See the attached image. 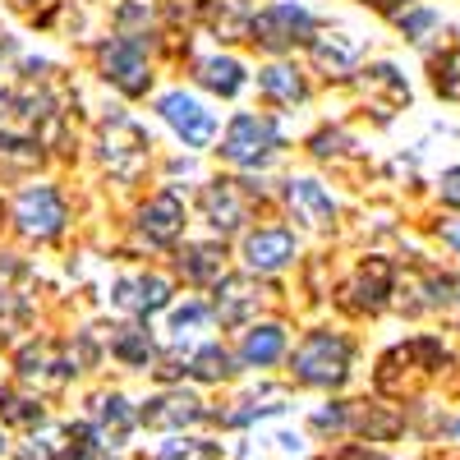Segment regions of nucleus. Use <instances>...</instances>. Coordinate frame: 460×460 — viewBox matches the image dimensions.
<instances>
[{"instance_id": "1", "label": "nucleus", "mask_w": 460, "mask_h": 460, "mask_svg": "<svg viewBox=\"0 0 460 460\" xmlns=\"http://www.w3.org/2000/svg\"><path fill=\"white\" fill-rule=\"evenodd\" d=\"M295 377L304 387H341L350 377V345L332 332H309L295 350Z\"/></svg>"}, {"instance_id": "2", "label": "nucleus", "mask_w": 460, "mask_h": 460, "mask_svg": "<svg viewBox=\"0 0 460 460\" xmlns=\"http://www.w3.org/2000/svg\"><path fill=\"white\" fill-rule=\"evenodd\" d=\"M147 152H152V138L129 120V115H111L102 125V162L111 166L115 180H138L143 166H147Z\"/></svg>"}, {"instance_id": "3", "label": "nucleus", "mask_w": 460, "mask_h": 460, "mask_svg": "<svg viewBox=\"0 0 460 460\" xmlns=\"http://www.w3.org/2000/svg\"><path fill=\"white\" fill-rule=\"evenodd\" d=\"M203 419H208V405L194 392H162L138 410L143 429H157V433H171V438H180L184 429H199Z\"/></svg>"}, {"instance_id": "4", "label": "nucleus", "mask_w": 460, "mask_h": 460, "mask_svg": "<svg viewBox=\"0 0 460 460\" xmlns=\"http://www.w3.org/2000/svg\"><path fill=\"white\" fill-rule=\"evenodd\" d=\"M277 147V129L272 120H258V115H235L221 138V157L235 166H262Z\"/></svg>"}, {"instance_id": "5", "label": "nucleus", "mask_w": 460, "mask_h": 460, "mask_svg": "<svg viewBox=\"0 0 460 460\" xmlns=\"http://www.w3.org/2000/svg\"><path fill=\"white\" fill-rule=\"evenodd\" d=\"M253 42H262L267 51H286L295 42H314V19L304 5H272L253 19Z\"/></svg>"}, {"instance_id": "6", "label": "nucleus", "mask_w": 460, "mask_h": 460, "mask_svg": "<svg viewBox=\"0 0 460 460\" xmlns=\"http://www.w3.org/2000/svg\"><path fill=\"white\" fill-rule=\"evenodd\" d=\"M157 111H162V120L184 138V147H208L212 134H217L212 111H208L199 97H189V93H166Z\"/></svg>"}, {"instance_id": "7", "label": "nucleus", "mask_w": 460, "mask_h": 460, "mask_svg": "<svg viewBox=\"0 0 460 460\" xmlns=\"http://www.w3.org/2000/svg\"><path fill=\"white\" fill-rule=\"evenodd\" d=\"M14 221L23 235H37V240H51L56 230L65 226V203L51 184H32L19 194V208H14Z\"/></svg>"}, {"instance_id": "8", "label": "nucleus", "mask_w": 460, "mask_h": 460, "mask_svg": "<svg viewBox=\"0 0 460 460\" xmlns=\"http://www.w3.org/2000/svg\"><path fill=\"white\" fill-rule=\"evenodd\" d=\"M249 203H253V189L244 180H212L203 189V212L221 235H230V230H240L249 221Z\"/></svg>"}, {"instance_id": "9", "label": "nucleus", "mask_w": 460, "mask_h": 460, "mask_svg": "<svg viewBox=\"0 0 460 460\" xmlns=\"http://www.w3.org/2000/svg\"><path fill=\"white\" fill-rule=\"evenodd\" d=\"M102 69H106V79L120 88L125 97H138L147 93V60H143V47L134 42V37H120V42H111L102 51Z\"/></svg>"}, {"instance_id": "10", "label": "nucleus", "mask_w": 460, "mask_h": 460, "mask_svg": "<svg viewBox=\"0 0 460 460\" xmlns=\"http://www.w3.org/2000/svg\"><path fill=\"white\" fill-rule=\"evenodd\" d=\"M93 429H97V438H102V451L111 456V451H120V447L134 438L138 410H129V401H125L120 392H111V396H102L97 410H93Z\"/></svg>"}, {"instance_id": "11", "label": "nucleus", "mask_w": 460, "mask_h": 460, "mask_svg": "<svg viewBox=\"0 0 460 460\" xmlns=\"http://www.w3.org/2000/svg\"><path fill=\"white\" fill-rule=\"evenodd\" d=\"M74 373H79V368H74V359L56 355L51 345H28V350L19 355V377L28 382V387L56 392V387H65Z\"/></svg>"}, {"instance_id": "12", "label": "nucleus", "mask_w": 460, "mask_h": 460, "mask_svg": "<svg viewBox=\"0 0 460 460\" xmlns=\"http://www.w3.org/2000/svg\"><path fill=\"white\" fill-rule=\"evenodd\" d=\"M111 299H115V309L152 318V314H162L166 304H171V281H162V277H129V281L115 286Z\"/></svg>"}, {"instance_id": "13", "label": "nucleus", "mask_w": 460, "mask_h": 460, "mask_svg": "<svg viewBox=\"0 0 460 460\" xmlns=\"http://www.w3.org/2000/svg\"><path fill=\"white\" fill-rule=\"evenodd\" d=\"M286 203L295 212V221H304L309 230H327L336 208H332V194L318 184V180H290L286 184Z\"/></svg>"}, {"instance_id": "14", "label": "nucleus", "mask_w": 460, "mask_h": 460, "mask_svg": "<svg viewBox=\"0 0 460 460\" xmlns=\"http://www.w3.org/2000/svg\"><path fill=\"white\" fill-rule=\"evenodd\" d=\"M359 56H364V37L345 32V28L314 37V60H318V69L336 74V79H341V74H350V69L359 65Z\"/></svg>"}, {"instance_id": "15", "label": "nucleus", "mask_w": 460, "mask_h": 460, "mask_svg": "<svg viewBox=\"0 0 460 460\" xmlns=\"http://www.w3.org/2000/svg\"><path fill=\"white\" fill-rule=\"evenodd\" d=\"M138 226H143V235H147L152 244H175V240H180V230H184V203H180L175 194L147 199Z\"/></svg>"}, {"instance_id": "16", "label": "nucleus", "mask_w": 460, "mask_h": 460, "mask_svg": "<svg viewBox=\"0 0 460 460\" xmlns=\"http://www.w3.org/2000/svg\"><path fill=\"white\" fill-rule=\"evenodd\" d=\"M290 258H295L290 230H253V235L244 240V262L253 267V272H277V267H286Z\"/></svg>"}, {"instance_id": "17", "label": "nucleus", "mask_w": 460, "mask_h": 460, "mask_svg": "<svg viewBox=\"0 0 460 460\" xmlns=\"http://www.w3.org/2000/svg\"><path fill=\"white\" fill-rule=\"evenodd\" d=\"M304 451H309V442L295 429H258L253 442L244 447L249 460H299Z\"/></svg>"}, {"instance_id": "18", "label": "nucleus", "mask_w": 460, "mask_h": 460, "mask_svg": "<svg viewBox=\"0 0 460 460\" xmlns=\"http://www.w3.org/2000/svg\"><path fill=\"white\" fill-rule=\"evenodd\" d=\"M253 304H258V290H253L244 277H226V281L217 286V314H221V323H226V327L244 323Z\"/></svg>"}, {"instance_id": "19", "label": "nucleus", "mask_w": 460, "mask_h": 460, "mask_svg": "<svg viewBox=\"0 0 460 460\" xmlns=\"http://www.w3.org/2000/svg\"><path fill=\"white\" fill-rule=\"evenodd\" d=\"M281 350H286V332H281L277 323H267V327H253V332H244V345H240L244 364H253V368L277 364V359H281Z\"/></svg>"}, {"instance_id": "20", "label": "nucleus", "mask_w": 460, "mask_h": 460, "mask_svg": "<svg viewBox=\"0 0 460 460\" xmlns=\"http://www.w3.org/2000/svg\"><path fill=\"white\" fill-rule=\"evenodd\" d=\"M221 258H226L221 244H189V249L180 253V272H184V281L208 286V281L221 277Z\"/></svg>"}, {"instance_id": "21", "label": "nucleus", "mask_w": 460, "mask_h": 460, "mask_svg": "<svg viewBox=\"0 0 460 460\" xmlns=\"http://www.w3.org/2000/svg\"><path fill=\"white\" fill-rule=\"evenodd\" d=\"M199 84L221 93V97H235L244 88V69H240V60H230V56H212V60L199 65Z\"/></svg>"}, {"instance_id": "22", "label": "nucleus", "mask_w": 460, "mask_h": 460, "mask_svg": "<svg viewBox=\"0 0 460 460\" xmlns=\"http://www.w3.org/2000/svg\"><path fill=\"white\" fill-rule=\"evenodd\" d=\"M387 290H392V262H387V258H368V262L359 267V277H355V295H359V304L377 309V304L387 299Z\"/></svg>"}, {"instance_id": "23", "label": "nucleus", "mask_w": 460, "mask_h": 460, "mask_svg": "<svg viewBox=\"0 0 460 460\" xmlns=\"http://www.w3.org/2000/svg\"><path fill=\"white\" fill-rule=\"evenodd\" d=\"M42 405H37L32 396H19V392H0V429H28V433H37L42 429Z\"/></svg>"}, {"instance_id": "24", "label": "nucleus", "mask_w": 460, "mask_h": 460, "mask_svg": "<svg viewBox=\"0 0 460 460\" xmlns=\"http://www.w3.org/2000/svg\"><path fill=\"white\" fill-rule=\"evenodd\" d=\"M152 460H221V442L212 438H166L157 451H152Z\"/></svg>"}, {"instance_id": "25", "label": "nucleus", "mask_w": 460, "mask_h": 460, "mask_svg": "<svg viewBox=\"0 0 460 460\" xmlns=\"http://www.w3.org/2000/svg\"><path fill=\"white\" fill-rule=\"evenodd\" d=\"M258 88L272 97V102H304V79L290 65H267L258 69Z\"/></svg>"}, {"instance_id": "26", "label": "nucleus", "mask_w": 460, "mask_h": 460, "mask_svg": "<svg viewBox=\"0 0 460 460\" xmlns=\"http://www.w3.org/2000/svg\"><path fill=\"white\" fill-rule=\"evenodd\" d=\"M281 410H286L281 396H267V401L249 396V401H240L235 410H226L221 424H226V429H253V424H262V419H272V414H281Z\"/></svg>"}, {"instance_id": "27", "label": "nucleus", "mask_w": 460, "mask_h": 460, "mask_svg": "<svg viewBox=\"0 0 460 460\" xmlns=\"http://www.w3.org/2000/svg\"><path fill=\"white\" fill-rule=\"evenodd\" d=\"M14 460H69L65 429H37V433H28V442L14 451Z\"/></svg>"}, {"instance_id": "28", "label": "nucleus", "mask_w": 460, "mask_h": 460, "mask_svg": "<svg viewBox=\"0 0 460 460\" xmlns=\"http://www.w3.org/2000/svg\"><path fill=\"white\" fill-rule=\"evenodd\" d=\"M189 373H194L199 382H221V377L235 373V368H230V355L221 350V345H203V350L189 359Z\"/></svg>"}, {"instance_id": "29", "label": "nucleus", "mask_w": 460, "mask_h": 460, "mask_svg": "<svg viewBox=\"0 0 460 460\" xmlns=\"http://www.w3.org/2000/svg\"><path fill=\"white\" fill-rule=\"evenodd\" d=\"M111 355L125 359V364H147V359H152V341H147L143 327H125L120 336L111 341Z\"/></svg>"}, {"instance_id": "30", "label": "nucleus", "mask_w": 460, "mask_h": 460, "mask_svg": "<svg viewBox=\"0 0 460 460\" xmlns=\"http://www.w3.org/2000/svg\"><path fill=\"white\" fill-rule=\"evenodd\" d=\"M433 84L442 97H460V51H447L433 60Z\"/></svg>"}, {"instance_id": "31", "label": "nucleus", "mask_w": 460, "mask_h": 460, "mask_svg": "<svg viewBox=\"0 0 460 460\" xmlns=\"http://www.w3.org/2000/svg\"><path fill=\"white\" fill-rule=\"evenodd\" d=\"M203 323H208V309H203V304H184V309L171 314V332H175L180 341H184L189 332H199Z\"/></svg>"}, {"instance_id": "32", "label": "nucleus", "mask_w": 460, "mask_h": 460, "mask_svg": "<svg viewBox=\"0 0 460 460\" xmlns=\"http://www.w3.org/2000/svg\"><path fill=\"white\" fill-rule=\"evenodd\" d=\"M314 460H387V456H382L377 447H364V442H341V447H332Z\"/></svg>"}, {"instance_id": "33", "label": "nucleus", "mask_w": 460, "mask_h": 460, "mask_svg": "<svg viewBox=\"0 0 460 460\" xmlns=\"http://www.w3.org/2000/svg\"><path fill=\"white\" fill-rule=\"evenodd\" d=\"M438 23L433 10H414V14H401V32L410 37V42H424V32Z\"/></svg>"}, {"instance_id": "34", "label": "nucleus", "mask_w": 460, "mask_h": 460, "mask_svg": "<svg viewBox=\"0 0 460 460\" xmlns=\"http://www.w3.org/2000/svg\"><path fill=\"white\" fill-rule=\"evenodd\" d=\"M345 143H350V138H345L341 129H323L314 138V152H318V157H332V152H345Z\"/></svg>"}, {"instance_id": "35", "label": "nucleus", "mask_w": 460, "mask_h": 460, "mask_svg": "<svg viewBox=\"0 0 460 460\" xmlns=\"http://www.w3.org/2000/svg\"><path fill=\"white\" fill-rule=\"evenodd\" d=\"M364 5H373V10H382V14H392V10L410 5V0H364Z\"/></svg>"}, {"instance_id": "36", "label": "nucleus", "mask_w": 460, "mask_h": 460, "mask_svg": "<svg viewBox=\"0 0 460 460\" xmlns=\"http://www.w3.org/2000/svg\"><path fill=\"white\" fill-rule=\"evenodd\" d=\"M447 199H451V203H460V171H451V175H447Z\"/></svg>"}, {"instance_id": "37", "label": "nucleus", "mask_w": 460, "mask_h": 460, "mask_svg": "<svg viewBox=\"0 0 460 460\" xmlns=\"http://www.w3.org/2000/svg\"><path fill=\"white\" fill-rule=\"evenodd\" d=\"M5 451H10V442H5V429H0V460H5Z\"/></svg>"}, {"instance_id": "38", "label": "nucleus", "mask_w": 460, "mask_h": 460, "mask_svg": "<svg viewBox=\"0 0 460 460\" xmlns=\"http://www.w3.org/2000/svg\"><path fill=\"white\" fill-rule=\"evenodd\" d=\"M23 5H32V0H23Z\"/></svg>"}]
</instances>
